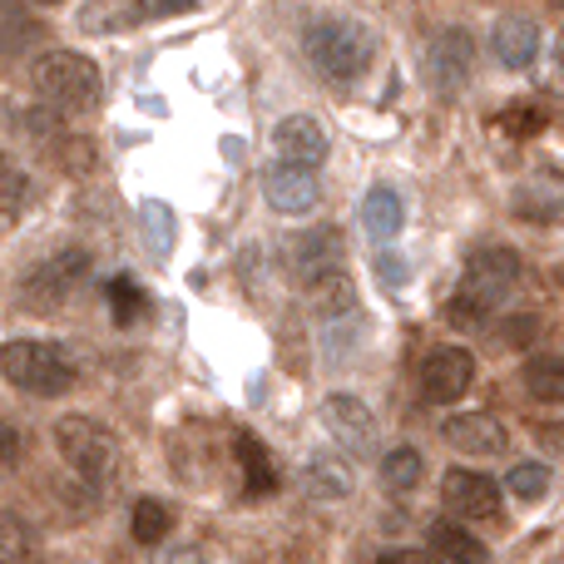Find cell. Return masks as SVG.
<instances>
[{
  "instance_id": "1",
  "label": "cell",
  "mask_w": 564,
  "mask_h": 564,
  "mask_svg": "<svg viewBox=\"0 0 564 564\" xmlns=\"http://www.w3.org/2000/svg\"><path fill=\"white\" fill-rule=\"evenodd\" d=\"M30 85H35L45 115H89L105 99V75L79 50H45L30 65Z\"/></svg>"
},
{
  "instance_id": "2",
  "label": "cell",
  "mask_w": 564,
  "mask_h": 564,
  "mask_svg": "<svg viewBox=\"0 0 564 564\" xmlns=\"http://www.w3.org/2000/svg\"><path fill=\"white\" fill-rule=\"evenodd\" d=\"M307 65L317 69L327 85H351V79H361L371 69V55H377V45H371L367 25H357V20H317V25H307Z\"/></svg>"
},
{
  "instance_id": "3",
  "label": "cell",
  "mask_w": 564,
  "mask_h": 564,
  "mask_svg": "<svg viewBox=\"0 0 564 564\" xmlns=\"http://www.w3.org/2000/svg\"><path fill=\"white\" fill-rule=\"evenodd\" d=\"M0 371L10 387L30 391V397H65L75 387V357L55 341H35V337H15L0 347Z\"/></svg>"
},
{
  "instance_id": "4",
  "label": "cell",
  "mask_w": 564,
  "mask_h": 564,
  "mask_svg": "<svg viewBox=\"0 0 564 564\" xmlns=\"http://www.w3.org/2000/svg\"><path fill=\"white\" fill-rule=\"evenodd\" d=\"M55 451L65 456V466L75 470L79 480H89V486H115L119 476V441L115 431H105L99 421L89 416H59L55 421Z\"/></svg>"
},
{
  "instance_id": "5",
  "label": "cell",
  "mask_w": 564,
  "mask_h": 564,
  "mask_svg": "<svg viewBox=\"0 0 564 564\" xmlns=\"http://www.w3.org/2000/svg\"><path fill=\"white\" fill-rule=\"evenodd\" d=\"M520 273H525V263H520L516 248H476V253L466 258V273H460V292L456 302H466L470 312H496L510 302V292L520 288Z\"/></svg>"
},
{
  "instance_id": "6",
  "label": "cell",
  "mask_w": 564,
  "mask_h": 564,
  "mask_svg": "<svg viewBox=\"0 0 564 564\" xmlns=\"http://www.w3.org/2000/svg\"><path fill=\"white\" fill-rule=\"evenodd\" d=\"M426 75H431V85H436V95H460V89L470 85V75H476V40H470V30L456 25V30L431 35Z\"/></svg>"
},
{
  "instance_id": "7",
  "label": "cell",
  "mask_w": 564,
  "mask_h": 564,
  "mask_svg": "<svg viewBox=\"0 0 564 564\" xmlns=\"http://www.w3.org/2000/svg\"><path fill=\"white\" fill-rule=\"evenodd\" d=\"M341 234L337 228H307V234H297L288 243V273L302 282V288H322L327 278L341 273Z\"/></svg>"
},
{
  "instance_id": "8",
  "label": "cell",
  "mask_w": 564,
  "mask_h": 564,
  "mask_svg": "<svg viewBox=\"0 0 564 564\" xmlns=\"http://www.w3.org/2000/svg\"><path fill=\"white\" fill-rule=\"evenodd\" d=\"M85 278H89L85 248H59V253L40 258V263L25 273V297L40 302V307H55V302H65Z\"/></svg>"
},
{
  "instance_id": "9",
  "label": "cell",
  "mask_w": 564,
  "mask_h": 564,
  "mask_svg": "<svg viewBox=\"0 0 564 564\" xmlns=\"http://www.w3.org/2000/svg\"><path fill=\"white\" fill-rule=\"evenodd\" d=\"M476 381V357L466 347H431L426 361H421V397L436 401V406H451L460 401Z\"/></svg>"
},
{
  "instance_id": "10",
  "label": "cell",
  "mask_w": 564,
  "mask_h": 564,
  "mask_svg": "<svg viewBox=\"0 0 564 564\" xmlns=\"http://www.w3.org/2000/svg\"><path fill=\"white\" fill-rule=\"evenodd\" d=\"M273 149H278V164H288V169H307V174H317V169L327 164V134H322V124L312 115L282 119V124L273 129Z\"/></svg>"
},
{
  "instance_id": "11",
  "label": "cell",
  "mask_w": 564,
  "mask_h": 564,
  "mask_svg": "<svg viewBox=\"0 0 564 564\" xmlns=\"http://www.w3.org/2000/svg\"><path fill=\"white\" fill-rule=\"evenodd\" d=\"M441 500H446V510L460 520H496L500 516V486L490 476H480V470H451L446 486H441Z\"/></svg>"
},
{
  "instance_id": "12",
  "label": "cell",
  "mask_w": 564,
  "mask_h": 564,
  "mask_svg": "<svg viewBox=\"0 0 564 564\" xmlns=\"http://www.w3.org/2000/svg\"><path fill=\"white\" fill-rule=\"evenodd\" d=\"M441 436H446V446H456L460 456H500L510 441L506 426H500L490 411H456V416H446Z\"/></svg>"
},
{
  "instance_id": "13",
  "label": "cell",
  "mask_w": 564,
  "mask_h": 564,
  "mask_svg": "<svg viewBox=\"0 0 564 564\" xmlns=\"http://www.w3.org/2000/svg\"><path fill=\"white\" fill-rule=\"evenodd\" d=\"M322 421H327L332 441H337L347 456H367L371 441H377V421H371V411L361 406L357 397H332L327 406H322Z\"/></svg>"
},
{
  "instance_id": "14",
  "label": "cell",
  "mask_w": 564,
  "mask_h": 564,
  "mask_svg": "<svg viewBox=\"0 0 564 564\" xmlns=\"http://www.w3.org/2000/svg\"><path fill=\"white\" fill-rule=\"evenodd\" d=\"M263 194H268V204H273L278 214H312L317 198H322V184H317V174H307V169L273 164L263 174Z\"/></svg>"
},
{
  "instance_id": "15",
  "label": "cell",
  "mask_w": 564,
  "mask_h": 564,
  "mask_svg": "<svg viewBox=\"0 0 564 564\" xmlns=\"http://www.w3.org/2000/svg\"><path fill=\"white\" fill-rule=\"evenodd\" d=\"M490 45H496L500 65L530 69L540 55V30H535V20H525V15H506L496 30H490Z\"/></svg>"
},
{
  "instance_id": "16",
  "label": "cell",
  "mask_w": 564,
  "mask_h": 564,
  "mask_svg": "<svg viewBox=\"0 0 564 564\" xmlns=\"http://www.w3.org/2000/svg\"><path fill=\"white\" fill-rule=\"evenodd\" d=\"M302 490H307L312 500H341L351 490V470L341 456H327V451H317V456H307V466H302Z\"/></svg>"
},
{
  "instance_id": "17",
  "label": "cell",
  "mask_w": 564,
  "mask_h": 564,
  "mask_svg": "<svg viewBox=\"0 0 564 564\" xmlns=\"http://www.w3.org/2000/svg\"><path fill=\"white\" fill-rule=\"evenodd\" d=\"M431 550L446 564H490V550L466 525H456V520H436L431 525Z\"/></svg>"
},
{
  "instance_id": "18",
  "label": "cell",
  "mask_w": 564,
  "mask_h": 564,
  "mask_svg": "<svg viewBox=\"0 0 564 564\" xmlns=\"http://www.w3.org/2000/svg\"><path fill=\"white\" fill-rule=\"evenodd\" d=\"M234 451H238V466H243L248 490H253V496H273L278 490V466H273V456H268L263 441H258L253 431H238Z\"/></svg>"
},
{
  "instance_id": "19",
  "label": "cell",
  "mask_w": 564,
  "mask_h": 564,
  "mask_svg": "<svg viewBox=\"0 0 564 564\" xmlns=\"http://www.w3.org/2000/svg\"><path fill=\"white\" fill-rule=\"evenodd\" d=\"M129 530H134L139 545H164L169 530H174V510L159 496H139L134 510H129Z\"/></svg>"
},
{
  "instance_id": "20",
  "label": "cell",
  "mask_w": 564,
  "mask_h": 564,
  "mask_svg": "<svg viewBox=\"0 0 564 564\" xmlns=\"http://www.w3.org/2000/svg\"><path fill=\"white\" fill-rule=\"evenodd\" d=\"M401 218H406V208H401L397 188H371L367 204H361V224H367L371 238H397L401 234Z\"/></svg>"
},
{
  "instance_id": "21",
  "label": "cell",
  "mask_w": 564,
  "mask_h": 564,
  "mask_svg": "<svg viewBox=\"0 0 564 564\" xmlns=\"http://www.w3.org/2000/svg\"><path fill=\"white\" fill-rule=\"evenodd\" d=\"M421 476H426V460L411 446L387 451V460H381V486H387L391 496H411V490L421 486Z\"/></svg>"
},
{
  "instance_id": "22",
  "label": "cell",
  "mask_w": 564,
  "mask_h": 564,
  "mask_svg": "<svg viewBox=\"0 0 564 564\" xmlns=\"http://www.w3.org/2000/svg\"><path fill=\"white\" fill-rule=\"evenodd\" d=\"M139 224H144V248L154 258H169V248H174L178 238V218L169 204H159V198H149V204H139Z\"/></svg>"
},
{
  "instance_id": "23",
  "label": "cell",
  "mask_w": 564,
  "mask_h": 564,
  "mask_svg": "<svg viewBox=\"0 0 564 564\" xmlns=\"http://www.w3.org/2000/svg\"><path fill=\"white\" fill-rule=\"evenodd\" d=\"M525 391L535 401H560L564 397V367L555 357H530L525 361Z\"/></svg>"
},
{
  "instance_id": "24",
  "label": "cell",
  "mask_w": 564,
  "mask_h": 564,
  "mask_svg": "<svg viewBox=\"0 0 564 564\" xmlns=\"http://www.w3.org/2000/svg\"><path fill=\"white\" fill-rule=\"evenodd\" d=\"M0 204H6L10 214H20V208L30 204V174L15 164V154H6V149H0Z\"/></svg>"
},
{
  "instance_id": "25",
  "label": "cell",
  "mask_w": 564,
  "mask_h": 564,
  "mask_svg": "<svg viewBox=\"0 0 564 564\" xmlns=\"http://www.w3.org/2000/svg\"><path fill=\"white\" fill-rule=\"evenodd\" d=\"M109 307H115V322L119 327H129V322H139L149 312V297L134 288L129 278H115L109 282Z\"/></svg>"
},
{
  "instance_id": "26",
  "label": "cell",
  "mask_w": 564,
  "mask_h": 564,
  "mask_svg": "<svg viewBox=\"0 0 564 564\" xmlns=\"http://www.w3.org/2000/svg\"><path fill=\"white\" fill-rule=\"evenodd\" d=\"M545 490H550V466H540V460H520V466L510 470V496L540 500Z\"/></svg>"
},
{
  "instance_id": "27",
  "label": "cell",
  "mask_w": 564,
  "mask_h": 564,
  "mask_svg": "<svg viewBox=\"0 0 564 564\" xmlns=\"http://www.w3.org/2000/svg\"><path fill=\"white\" fill-rule=\"evenodd\" d=\"M139 6H79V25L89 30H119V25H134Z\"/></svg>"
},
{
  "instance_id": "28",
  "label": "cell",
  "mask_w": 564,
  "mask_h": 564,
  "mask_svg": "<svg viewBox=\"0 0 564 564\" xmlns=\"http://www.w3.org/2000/svg\"><path fill=\"white\" fill-rule=\"evenodd\" d=\"M540 124H545V119H540V109H535V105H510L506 115H500V129H510L516 139L540 134Z\"/></svg>"
},
{
  "instance_id": "29",
  "label": "cell",
  "mask_w": 564,
  "mask_h": 564,
  "mask_svg": "<svg viewBox=\"0 0 564 564\" xmlns=\"http://www.w3.org/2000/svg\"><path fill=\"white\" fill-rule=\"evenodd\" d=\"M15 456H20V431L10 421H0V466H10Z\"/></svg>"
},
{
  "instance_id": "30",
  "label": "cell",
  "mask_w": 564,
  "mask_h": 564,
  "mask_svg": "<svg viewBox=\"0 0 564 564\" xmlns=\"http://www.w3.org/2000/svg\"><path fill=\"white\" fill-rule=\"evenodd\" d=\"M377 273H381V282H387V288H401V278H406V268H401V258L397 253H387L377 263Z\"/></svg>"
},
{
  "instance_id": "31",
  "label": "cell",
  "mask_w": 564,
  "mask_h": 564,
  "mask_svg": "<svg viewBox=\"0 0 564 564\" xmlns=\"http://www.w3.org/2000/svg\"><path fill=\"white\" fill-rule=\"evenodd\" d=\"M371 564H431L426 555H411V550H387V555H377Z\"/></svg>"
},
{
  "instance_id": "32",
  "label": "cell",
  "mask_w": 564,
  "mask_h": 564,
  "mask_svg": "<svg viewBox=\"0 0 564 564\" xmlns=\"http://www.w3.org/2000/svg\"><path fill=\"white\" fill-rule=\"evenodd\" d=\"M159 564H204V555H198V550H184V555H164Z\"/></svg>"
}]
</instances>
